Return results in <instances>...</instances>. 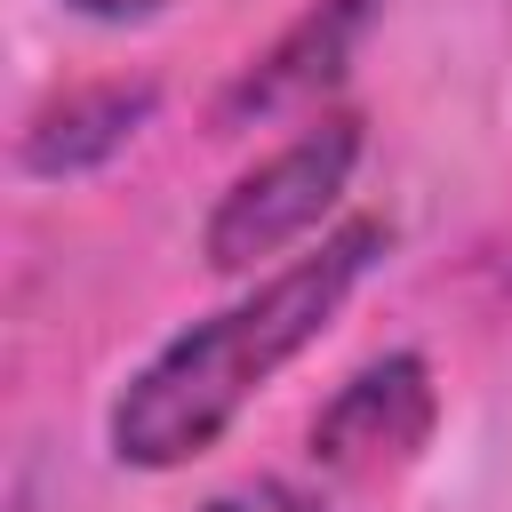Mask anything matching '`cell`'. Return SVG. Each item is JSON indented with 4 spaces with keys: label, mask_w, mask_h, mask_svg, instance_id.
Masks as SVG:
<instances>
[{
    "label": "cell",
    "mask_w": 512,
    "mask_h": 512,
    "mask_svg": "<svg viewBox=\"0 0 512 512\" xmlns=\"http://www.w3.org/2000/svg\"><path fill=\"white\" fill-rule=\"evenodd\" d=\"M64 8H80V16H96V24H128V16H152V8H168V0H64Z\"/></svg>",
    "instance_id": "52a82bcc"
},
{
    "label": "cell",
    "mask_w": 512,
    "mask_h": 512,
    "mask_svg": "<svg viewBox=\"0 0 512 512\" xmlns=\"http://www.w3.org/2000/svg\"><path fill=\"white\" fill-rule=\"evenodd\" d=\"M392 248V224L384 216H352L336 224L312 256L280 264L272 280H256L240 304L192 320L184 336H168L112 400L104 416V440L128 472H176L192 456H208L232 416L296 360L328 336V320L344 312V296L384 264Z\"/></svg>",
    "instance_id": "6da1fadb"
},
{
    "label": "cell",
    "mask_w": 512,
    "mask_h": 512,
    "mask_svg": "<svg viewBox=\"0 0 512 512\" xmlns=\"http://www.w3.org/2000/svg\"><path fill=\"white\" fill-rule=\"evenodd\" d=\"M208 512H328L312 488H296V480H280V472H264V480H240V488H224Z\"/></svg>",
    "instance_id": "8992f818"
},
{
    "label": "cell",
    "mask_w": 512,
    "mask_h": 512,
    "mask_svg": "<svg viewBox=\"0 0 512 512\" xmlns=\"http://www.w3.org/2000/svg\"><path fill=\"white\" fill-rule=\"evenodd\" d=\"M152 112H160L152 80H88V88H72L24 120L16 160H24V176H88L112 152H128Z\"/></svg>",
    "instance_id": "5b68a950"
},
{
    "label": "cell",
    "mask_w": 512,
    "mask_h": 512,
    "mask_svg": "<svg viewBox=\"0 0 512 512\" xmlns=\"http://www.w3.org/2000/svg\"><path fill=\"white\" fill-rule=\"evenodd\" d=\"M432 416H440V392H432L424 352H384V360L352 368L336 384V400L312 416V464H328V472H384V464L424 448Z\"/></svg>",
    "instance_id": "3957f363"
},
{
    "label": "cell",
    "mask_w": 512,
    "mask_h": 512,
    "mask_svg": "<svg viewBox=\"0 0 512 512\" xmlns=\"http://www.w3.org/2000/svg\"><path fill=\"white\" fill-rule=\"evenodd\" d=\"M368 32V0H312L232 88H224V104H216V120L224 128H248V120H272V112H296V104H312L320 88H336L344 80V64H352V40Z\"/></svg>",
    "instance_id": "277c9868"
},
{
    "label": "cell",
    "mask_w": 512,
    "mask_h": 512,
    "mask_svg": "<svg viewBox=\"0 0 512 512\" xmlns=\"http://www.w3.org/2000/svg\"><path fill=\"white\" fill-rule=\"evenodd\" d=\"M360 120L352 112H328V120H312L304 136H288L280 152H264L256 168H240L232 176V192L208 208V224H200V256H208V272H248V264H264V256H280L288 240H304L336 200H344V184H352V168H360Z\"/></svg>",
    "instance_id": "7a4b0ae2"
}]
</instances>
